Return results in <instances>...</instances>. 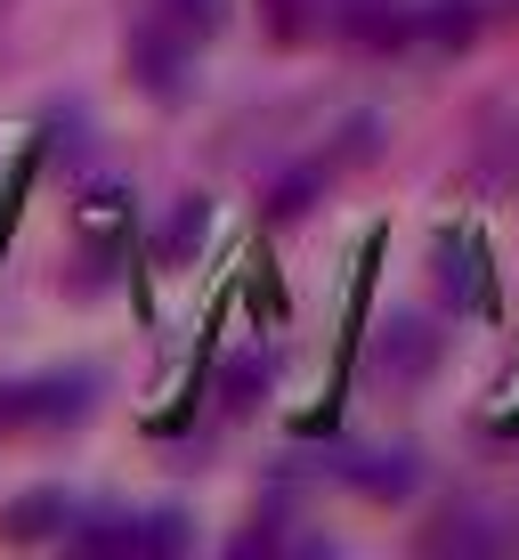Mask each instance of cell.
I'll list each match as a JSON object with an SVG mask.
<instances>
[{
    "instance_id": "cell-1",
    "label": "cell",
    "mask_w": 519,
    "mask_h": 560,
    "mask_svg": "<svg viewBox=\"0 0 519 560\" xmlns=\"http://www.w3.org/2000/svg\"><path fill=\"white\" fill-rule=\"evenodd\" d=\"M438 268H447V284H455V301H463V308H487L495 277H487V260H479V236H471V228H455V236L438 244Z\"/></svg>"
},
{
    "instance_id": "cell-2",
    "label": "cell",
    "mask_w": 519,
    "mask_h": 560,
    "mask_svg": "<svg viewBox=\"0 0 519 560\" xmlns=\"http://www.w3.org/2000/svg\"><path fill=\"white\" fill-rule=\"evenodd\" d=\"M57 520H66V495L42 488V504H25V512H9V536H49Z\"/></svg>"
}]
</instances>
